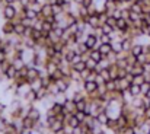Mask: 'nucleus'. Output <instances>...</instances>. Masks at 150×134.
Listing matches in <instances>:
<instances>
[{"label": "nucleus", "mask_w": 150, "mask_h": 134, "mask_svg": "<svg viewBox=\"0 0 150 134\" xmlns=\"http://www.w3.org/2000/svg\"><path fill=\"white\" fill-rule=\"evenodd\" d=\"M16 16H18V9L13 4L3 6V19L4 21H13Z\"/></svg>", "instance_id": "1"}, {"label": "nucleus", "mask_w": 150, "mask_h": 134, "mask_svg": "<svg viewBox=\"0 0 150 134\" xmlns=\"http://www.w3.org/2000/svg\"><path fill=\"white\" fill-rule=\"evenodd\" d=\"M1 32H3V35H12L13 32H15V25H13V22L12 21H6V22H3L1 23Z\"/></svg>", "instance_id": "2"}, {"label": "nucleus", "mask_w": 150, "mask_h": 134, "mask_svg": "<svg viewBox=\"0 0 150 134\" xmlns=\"http://www.w3.org/2000/svg\"><path fill=\"white\" fill-rule=\"evenodd\" d=\"M96 89H98V83L96 82H93V80H85L83 90L86 92V95H91V93L96 92Z\"/></svg>", "instance_id": "3"}, {"label": "nucleus", "mask_w": 150, "mask_h": 134, "mask_svg": "<svg viewBox=\"0 0 150 134\" xmlns=\"http://www.w3.org/2000/svg\"><path fill=\"white\" fill-rule=\"evenodd\" d=\"M28 117L32 118L34 121H41V120H42V114H41L40 108H37L35 105L31 106V109H29V112H28Z\"/></svg>", "instance_id": "4"}, {"label": "nucleus", "mask_w": 150, "mask_h": 134, "mask_svg": "<svg viewBox=\"0 0 150 134\" xmlns=\"http://www.w3.org/2000/svg\"><path fill=\"white\" fill-rule=\"evenodd\" d=\"M50 16H52V4L47 3V4L42 6V10H41L40 19H47V18H50Z\"/></svg>", "instance_id": "5"}, {"label": "nucleus", "mask_w": 150, "mask_h": 134, "mask_svg": "<svg viewBox=\"0 0 150 134\" xmlns=\"http://www.w3.org/2000/svg\"><path fill=\"white\" fill-rule=\"evenodd\" d=\"M40 77V70L37 67H28V72H26V80L31 82L34 79H38Z\"/></svg>", "instance_id": "6"}, {"label": "nucleus", "mask_w": 150, "mask_h": 134, "mask_svg": "<svg viewBox=\"0 0 150 134\" xmlns=\"http://www.w3.org/2000/svg\"><path fill=\"white\" fill-rule=\"evenodd\" d=\"M23 13H25V18H28V19H31V21L40 19V13H37V12H35L34 9H31V7H25Z\"/></svg>", "instance_id": "7"}, {"label": "nucleus", "mask_w": 150, "mask_h": 134, "mask_svg": "<svg viewBox=\"0 0 150 134\" xmlns=\"http://www.w3.org/2000/svg\"><path fill=\"white\" fill-rule=\"evenodd\" d=\"M58 67H60V66H58V64H55L54 61H51L50 58H48V61L45 63V70H47V73H48L50 76L51 74H54V73L58 70Z\"/></svg>", "instance_id": "8"}, {"label": "nucleus", "mask_w": 150, "mask_h": 134, "mask_svg": "<svg viewBox=\"0 0 150 134\" xmlns=\"http://www.w3.org/2000/svg\"><path fill=\"white\" fill-rule=\"evenodd\" d=\"M96 120H98V123H99L100 125H106L108 124V121H109V115L106 114V111H102V112H99L98 115H96Z\"/></svg>", "instance_id": "9"}, {"label": "nucleus", "mask_w": 150, "mask_h": 134, "mask_svg": "<svg viewBox=\"0 0 150 134\" xmlns=\"http://www.w3.org/2000/svg\"><path fill=\"white\" fill-rule=\"evenodd\" d=\"M29 85H31V89L35 90V92H38L41 88H44V86H42V79H41V77L31 80V82H29Z\"/></svg>", "instance_id": "10"}, {"label": "nucleus", "mask_w": 150, "mask_h": 134, "mask_svg": "<svg viewBox=\"0 0 150 134\" xmlns=\"http://www.w3.org/2000/svg\"><path fill=\"white\" fill-rule=\"evenodd\" d=\"M25 31H26V26H25L22 22L15 23V32H13V34H16V35H19V37H23V35H25Z\"/></svg>", "instance_id": "11"}, {"label": "nucleus", "mask_w": 150, "mask_h": 134, "mask_svg": "<svg viewBox=\"0 0 150 134\" xmlns=\"http://www.w3.org/2000/svg\"><path fill=\"white\" fill-rule=\"evenodd\" d=\"M133 55H140V54H143L144 52V45L143 44H134L133 45V48H131V51H130Z\"/></svg>", "instance_id": "12"}, {"label": "nucleus", "mask_w": 150, "mask_h": 134, "mask_svg": "<svg viewBox=\"0 0 150 134\" xmlns=\"http://www.w3.org/2000/svg\"><path fill=\"white\" fill-rule=\"evenodd\" d=\"M85 64H86V69H89L91 72H96V69H98V61H95V60L91 58V57L85 61Z\"/></svg>", "instance_id": "13"}, {"label": "nucleus", "mask_w": 150, "mask_h": 134, "mask_svg": "<svg viewBox=\"0 0 150 134\" xmlns=\"http://www.w3.org/2000/svg\"><path fill=\"white\" fill-rule=\"evenodd\" d=\"M61 128H64V123H63V121H58V120H55L50 125L51 133H55V131H58V130H61Z\"/></svg>", "instance_id": "14"}, {"label": "nucleus", "mask_w": 150, "mask_h": 134, "mask_svg": "<svg viewBox=\"0 0 150 134\" xmlns=\"http://www.w3.org/2000/svg\"><path fill=\"white\" fill-rule=\"evenodd\" d=\"M128 90H130V93H131L134 98L142 96V86H140V85H134V83H133V85L130 86V89Z\"/></svg>", "instance_id": "15"}, {"label": "nucleus", "mask_w": 150, "mask_h": 134, "mask_svg": "<svg viewBox=\"0 0 150 134\" xmlns=\"http://www.w3.org/2000/svg\"><path fill=\"white\" fill-rule=\"evenodd\" d=\"M99 51L102 52V55H103V57H106L108 54H111V52H112V44H100Z\"/></svg>", "instance_id": "16"}, {"label": "nucleus", "mask_w": 150, "mask_h": 134, "mask_svg": "<svg viewBox=\"0 0 150 134\" xmlns=\"http://www.w3.org/2000/svg\"><path fill=\"white\" fill-rule=\"evenodd\" d=\"M112 51L117 52V54H121L124 52V48H122V41H112Z\"/></svg>", "instance_id": "17"}, {"label": "nucleus", "mask_w": 150, "mask_h": 134, "mask_svg": "<svg viewBox=\"0 0 150 134\" xmlns=\"http://www.w3.org/2000/svg\"><path fill=\"white\" fill-rule=\"evenodd\" d=\"M89 57H91V58H93V60H95V61H98V63L103 58V55H102V52H100L99 50H91Z\"/></svg>", "instance_id": "18"}, {"label": "nucleus", "mask_w": 150, "mask_h": 134, "mask_svg": "<svg viewBox=\"0 0 150 134\" xmlns=\"http://www.w3.org/2000/svg\"><path fill=\"white\" fill-rule=\"evenodd\" d=\"M105 86H106L108 92H115V90H118V85H117V80H108V82L105 83Z\"/></svg>", "instance_id": "19"}, {"label": "nucleus", "mask_w": 150, "mask_h": 134, "mask_svg": "<svg viewBox=\"0 0 150 134\" xmlns=\"http://www.w3.org/2000/svg\"><path fill=\"white\" fill-rule=\"evenodd\" d=\"M150 95V82H144L142 85V96H149Z\"/></svg>", "instance_id": "20"}, {"label": "nucleus", "mask_w": 150, "mask_h": 134, "mask_svg": "<svg viewBox=\"0 0 150 134\" xmlns=\"http://www.w3.org/2000/svg\"><path fill=\"white\" fill-rule=\"evenodd\" d=\"M71 69L80 73V72H83V70L86 69V64H85V61H80V63H76V64H73V66H71Z\"/></svg>", "instance_id": "21"}, {"label": "nucleus", "mask_w": 150, "mask_h": 134, "mask_svg": "<svg viewBox=\"0 0 150 134\" xmlns=\"http://www.w3.org/2000/svg\"><path fill=\"white\" fill-rule=\"evenodd\" d=\"M146 82V79H144V74H137V76H134V79H133V83L134 85H143Z\"/></svg>", "instance_id": "22"}, {"label": "nucleus", "mask_w": 150, "mask_h": 134, "mask_svg": "<svg viewBox=\"0 0 150 134\" xmlns=\"http://www.w3.org/2000/svg\"><path fill=\"white\" fill-rule=\"evenodd\" d=\"M99 41H100V44H111L112 43V38H111L109 34H103V35L99 37Z\"/></svg>", "instance_id": "23"}, {"label": "nucleus", "mask_w": 150, "mask_h": 134, "mask_svg": "<svg viewBox=\"0 0 150 134\" xmlns=\"http://www.w3.org/2000/svg\"><path fill=\"white\" fill-rule=\"evenodd\" d=\"M74 115H76V118H77L80 123H85V120H86V117H88V114H86L85 111H76Z\"/></svg>", "instance_id": "24"}, {"label": "nucleus", "mask_w": 150, "mask_h": 134, "mask_svg": "<svg viewBox=\"0 0 150 134\" xmlns=\"http://www.w3.org/2000/svg\"><path fill=\"white\" fill-rule=\"evenodd\" d=\"M99 74L102 76V77H103V80H105V82H108V80H112V79H111V73H109V69H102Z\"/></svg>", "instance_id": "25"}, {"label": "nucleus", "mask_w": 150, "mask_h": 134, "mask_svg": "<svg viewBox=\"0 0 150 134\" xmlns=\"http://www.w3.org/2000/svg\"><path fill=\"white\" fill-rule=\"evenodd\" d=\"M100 26H102V32H103V34H112V32L115 31V28L111 26V25H108V23H103V25H100Z\"/></svg>", "instance_id": "26"}, {"label": "nucleus", "mask_w": 150, "mask_h": 134, "mask_svg": "<svg viewBox=\"0 0 150 134\" xmlns=\"http://www.w3.org/2000/svg\"><path fill=\"white\" fill-rule=\"evenodd\" d=\"M137 63H139V64L146 66V63H147V55H146V52H143V54L137 55Z\"/></svg>", "instance_id": "27"}, {"label": "nucleus", "mask_w": 150, "mask_h": 134, "mask_svg": "<svg viewBox=\"0 0 150 134\" xmlns=\"http://www.w3.org/2000/svg\"><path fill=\"white\" fill-rule=\"evenodd\" d=\"M117 21H118V19H115L114 16H111V15H109V16H108L106 23H108V25H111V26H114V28H117Z\"/></svg>", "instance_id": "28"}, {"label": "nucleus", "mask_w": 150, "mask_h": 134, "mask_svg": "<svg viewBox=\"0 0 150 134\" xmlns=\"http://www.w3.org/2000/svg\"><path fill=\"white\" fill-rule=\"evenodd\" d=\"M128 74V72H127V69H118V79H124L125 76Z\"/></svg>", "instance_id": "29"}, {"label": "nucleus", "mask_w": 150, "mask_h": 134, "mask_svg": "<svg viewBox=\"0 0 150 134\" xmlns=\"http://www.w3.org/2000/svg\"><path fill=\"white\" fill-rule=\"evenodd\" d=\"M89 74H91V70H89V69H85L83 72H80V77H82V80L85 82V80L89 77Z\"/></svg>", "instance_id": "30"}, {"label": "nucleus", "mask_w": 150, "mask_h": 134, "mask_svg": "<svg viewBox=\"0 0 150 134\" xmlns=\"http://www.w3.org/2000/svg\"><path fill=\"white\" fill-rule=\"evenodd\" d=\"M6 60H7V52L3 51V50H0V63H3Z\"/></svg>", "instance_id": "31"}, {"label": "nucleus", "mask_w": 150, "mask_h": 134, "mask_svg": "<svg viewBox=\"0 0 150 134\" xmlns=\"http://www.w3.org/2000/svg\"><path fill=\"white\" fill-rule=\"evenodd\" d=\"M95 82H96V83H98V85H105V83H106V82H105V80H103V77H102V76H100L99 73H98V76H96V80H95Z\"/></svg>", "instance_id": "32"}, {"label": "nucleus", "mask_w": 150, "mask_h": 134, "mask_svg": "<svg viewBox=\"0 0 150 134\" xmlns=\"http://www.w3.org/2000/svg\"><path fill=\"white\" fill-rule=\"evenodd\" d=\"M82 6H85V7H92L93 6V0H83V4Z\"/></svg>", "instance_id": "33"}, {"label": "nucleus", "mask_w": 150, "mask_h": 134, "mask_svg": "<svg viewBox=\"0 0 150 134\" xmlns=\"http://www.w3.org/2000/svg\"><path fill=\"white\" fill-rule=\"evenodd\" d=\"M144 118H146V120H150V106H147V108L144 109Z\"/></svg>", "instance_id": "34"}, {"label": "nucleus", "mask_w": 150, "mask_h": 134, "mask_svg": "<svg viewBox=\"0 0 150 134\" xmlns=\"http://www.w3.org/2000/svg\"><path fill=\"white\" fill-rule=\"evenodd\" d=\"M35 1H37V3H40L41 6H44V4H47V3H48V0H35Z\"/></svg>", "instance_id": "35"}, {"label": "nucleus", "mask_w": 150, "mask_h": 134, "mask_svg": "<svg viewBox=\"0 0 150 134\" xmlns=\"http://www.w3.org/2000/svg\"><path fill=\"white\" fill-rule=\"evenodd\" d=\"M18 0H4V3L6 4H13V3H16Z\"/></svg>", "instance_id": "36"}, {"label": "nucleus", "mask_w": 150, "mask_h": 134, "mask_svg": "<svg viewBox=\"0 0 150 134\" xmlns=\"http://www.w3.org/2000/svg\"><path fill=\"white\" fill-rule=\"evenodd\" d=\"M52 134H66V133H64V128H61V130H58V131H55V133H52Z\"/></svg>", "instance_id": "37"}, {"label": "nucleus", "mask_w": 150, "mask_h": 134, "mask_svg": "<svg viewBox=\"0 0 150 134\" xmlns=\"http://www.w3.org/2000/svg\"><path fill=\"white\" fill-rule=\"evenodd\" d=\"M73 1H74L76 4H80V6L83 4V0H73Z\"/></svg>", "instance_id": "38"}, {"label": "nucleus", "mask_w": 150, "mask_h": 134, "mask_svg": "<svg viewBox=\"0 0 150 134\" xmlns=\"http://www.w3.org/2000/svg\"><path fill=\"white\" fill-rule=\"evenodd\" d=\"M1 43H3V37H0V44H1Z\"/></svg>", "instance_id": "39"}, {"label": "nucleus", "mask_w": 150, "mask_h": 134, "mask_svg": "<svg viewBox=\"0 0 150 134\" xmlns=\"http://www.w3.org/2000/svg\"><path fill=\"white\" fill-rule=\"evenodd\" d=\"M82 134H89V131H83V133Z\"/></svg>", "instance_id": "40"}, {"label": "nucleus", "mask_w": 150, "mask_h": 134, "mask_svg": "<svg viewBox=\"0 0 150 134\" xmlns=\"http://www.w3.org/2000/svg\"><path fill=\"white\" fill-rule=\"evenodd\" d=\"M106 1H115V0H106Z\"/></svg>", "instance_id": "41"}, {"label": "nucleus", "mask_w": 150, "mask_h": 134, "mask_svg": "<svg viewBox=\"0 0 150 134\" xmlns=\"http://www.w3.org/2000/svg\"><path fill=\"white\" fill-rule=\"evenodd\" d=\"M139 1H146V0H139Z\"/></svg>", "instance_id": "42"}, {"label": "nucleus", "mask_w": 150, "mask_h": 134, "mask_svg": "<svg viewBox=\"0 0 150 134\" xmlns=\"http://www.w3.org/2000/svg\"><path fill=\"white\" fill-rule=\"evenodd\" d=\"M149 16H150V13H149Z\"/></svg>", "instance_id": "43"}, {"label": "nucleus", "mask_w": 150, "mask_h": 134, "mask_svg": "<svg viewBox=\"0 0 150 134\" xmlns=\"http://www.w3.org/2000/svg\"><path fill=\"white\" fill-rule=\"evenodd\" d=\"M0 7H1V6H0Z\"/></svg>", "instance_id": "44"}, {"label": "nucleus", "mask_w": 150, "mask_h": 134, "mask_svg": "<svg viewBox=\"0 0 150 134\" xmlns=\"http://www.w3.org/2000/svg\"><path fill=\"white\" fill-rule=\"evenodd\" d=\"M149 134H150V133H149Z\"/></svg>", "instance_id": "45"}]
</instances>
